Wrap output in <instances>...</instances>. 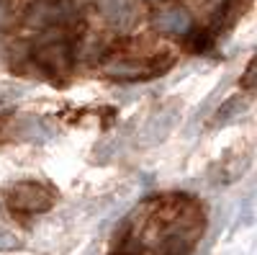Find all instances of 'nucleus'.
Wrapping results in <instances>:
<instances>
[{"label": "nucleus", "mask_w": 257, "mask_h": 255, "mask_svg": "<svg viewBox=\"0 0 257 255\" xmlns=\"http://www.w3.org/2000/svg\"><path fill=\"white\" fill-rule=\"evenodd\" d=\"M165 67H155V65H147V62H116V67H108V77L116 80H147V77H155L160 75Z\"/></svg>", "instance_id": "20e7f679"}, {"label": "nucleus", "mask_w": 257, "mask_h": 255, "mask_svg": "<svg viewBox=\"0 0 257 255\" xmlns=\"http://www.w3.org/2000/svg\"><path fill=\"white\" fill-rule=\"evenodd\" d=\"M11 209L21 214H41L54 201V194L41 183H18L11 191Z\"/></svg>", "instance_id": "f257e3e1"}, {"label": "nucleus", "mask_w": 257, "mask_h": 255, "mask_svg": "<svg viewBox=\"0 0 257 255\" xmlns=\"http://www.w3.org/2000/svg\"><path fill=\"white\" fill-rule=\"evenodd\" d=\"M155 26L160 31H167V34H185V31H190V16L185 8L175 6V8H167V11L157 13Z\"/></svg>", "instance_id": "39448f33"}, {"label": "nucleus", "mask_w": 257, "mask_h": 255, "mask_svg": "<svg viewBox=\"0 0 257 255\" xmlns=\"http://www.w3.org/2000/svg\"><path fill=\"white\" fill-rule=\"evenodd\" d=\"M190 250H193V235L183 229L170 232L160 242V255H190Z\"/></svg>", "instance_id": "423d86ee"}, {"label": "nucleus", "mask_w": 257, "mask_h": 255, "mask_svg": "<svg viewBox=\"0 0 257 255\" xmlns=\"http://www.w3.org/2000/svg\"><path fill=\"white\" fill-rule=\"evenodd\" d=\"M254 72H257V65L254 62H249V67H247V72H244V77H242V85L249 91V88H254Z\"/></svg>", "instance_id": "9b49d317"}, {"label": "nucleus", "mask_w": 257, "mask_h": 255, "mask_svg": "<svg viewBox=\"0 0 257 255\" xmlns=\"http://www.w3.org/2000/svg\"><path fill=\"white\" fill-rule=\"evenodd\" d=\"M242 0H226V3L219 8V13H216V21H213V34L216 31H224V29H229L234 21L239 18V13H242Z\"/></svg>", "instance_id": "0eeeda50"}, {"label": "nucleus", "mask_w": 257, "mask_h": 255, "mask_svg": "<svg viewBox=\"0 0 257 255\" xmlns=\"http://www.w3.org/2000/svg\"><path fill=\"white\" fill-rule=\"evenodd\" d=\"M237 111H242V101H237V98L226 101V103H224V109H221V114H216V124H224L231 114H237Z\"/></svg>", "instance_id": "1a4fd4ad"}, {"label": "nucleus", "mask_w": 257, "mask_h": 255, "mask_svg": "<svg viewBox=\"0 0 257 255\" xmlns=\"http://www.w3.org/2000/svg\"><path fill=\"white\" fill-rule=\"evenodd\" d=\"M34 59H36V65L49 67L52 72H64L72 65V47L64 39L47 41V44H39L34 49Z\"/></svg>", "instance_id": "7ed1b4c3"}, {"label": "nucleus", "mask_w": 257, "mask_h": 255, "mask_svg": "<svg viewBox=\"0 0 257 255\" xmlns=\"http://www.w3.org/2000/svg\"><path fill=\"white\" fill-rule=\"evenodd\" d=\"M13 247H18V237L0 227V250H13Z\"/></svg>", "instance_id": "9d476101"}, {"label": "nucleus", "mask_w": 257, "mask_h": 255, "mask_svg": "<svg viewBox=\"0 0 257 255\" xmlns=\"http://www.w3.org/2000/svg\"><path fill=\"white\" fill-rule=\"evenodd\" d=\"M213 41H216V34H213L211 29H201V31H196L190 36V49L203 54V52H208L213 47Z\"/></svg>", "instance_id": "6e6552de"}, {"label": "nucleus", "mask_w": 257, "mask_h": 255, "mask_svg": "<svg viewBox=\"0 0 257 255\" xmlns=\"http://www.w3.org/2000/svg\"><path fill=\"white\" fill-rule=\"evenodd\" d=\"M98 11L111 26H116L121 31L132 29L142 16L139 0H98Z\"/></svg>", "instance_id": "f03ea898"}]
</instances>
